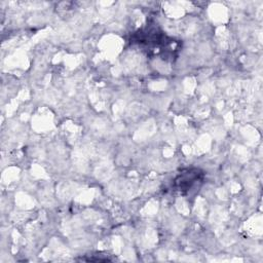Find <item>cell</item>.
Masks as SVG:
<instances>
[{
    "label": "cell",
    "mask_w": 263,
    "mask_h": 263,
    "mask_svg": "<svg viewBox=\"0 0 263 263\" xmlns=\"http://www.w3.org/2000/svg\"><path fill=\"white\" fill-rule=\"evenodd\" d=\"M202 180V173L197 168H191L186 170L182 172L175 180L176 187L181 192H186L193 188L196 182H199Z\"/></svg>",
    "instance_id": "6da1fadb"
}]
</instances>
